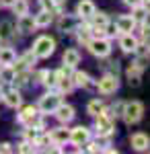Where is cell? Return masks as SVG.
Returning a JSON list of instances; mask_svg holds the SVG:
<instances>
[{
	"instance_id": "2",
	"label": "cell",
	"mask_w": 150,
	"mask_h": 154,
	"mask_svg": "<svg viewBox=\"0 0 150 154\" xmlns=\"http://www.w3.org/2000/svg\"><path fill=\"white\" fill-rule=\"evenodd\" d=\"M31 51L35 54V58H37V60L49 58V56L56 51V41H54L52 37H47V35H41V37H37V39H35Z\"/></svg>"
},
{
	"instance_id": "13",
	"label": "cell",
	"mask_w": 150,
	"mask_h": 154,
	"mask_svg": "<svg viewBox=\"0 0 150 154\" xmlns=\"http://www.w3.org/2000/svg\"><path fill=\"white\" fill-rule=\"evenodd\" d=\"M56 86L60 88V93H72V88H74V82H72V78H70L68 74H64L62 68L56 70Z\"/></svg>"
},
{
	"instance_id": "38",
	"label": "cell",
	"mask_w": 150,
	"mask_h": 154,
	"mask_svg": "<svg viewBox=\"0 0 150 154\" xmlns=\"http://www.w3.org/2000/svg\"><path fill=\"white\" fill-rule=\"evenodd\" d=\"M123 4H127V6H138V4H142V0H123Z\"/></svg>"
},
{
	"instance_id": "30",
	"label": "cell",
	"mask_w": 150,
	"mask_h": 154,
	"mask_svg": "<svg viewBox=\"0 0 150 154\" xmlns=\"http://www.w3.org/2000/svg\"><path fill=\"white\" fill-rule=\"evenodd\" d=\"M39 134H41V130H37L35 125H27V130H25V140L31 142V144H35L37 138H39Z\"/></svg>"
},
{
	"instance_id": "23",
	"label": "cell",
	"mask_w": 150,
	"mask_h": 154,
	"mask_svg": "<svg viewBox=\"0 0 150 154\" xmlns=\"http://www.w3.org/2000/svg\"><path fill=\"white\" fill-rule=\"evenodd\" d=\"M17 60V54L12 48H0V66H12Z\"/></svg>"
},
{
	"instance_id": "14",
	"label": "cell",
	"mask_w": 150,
	"mask_h": 154,
	"mask_svg": "<svg viewBox=\"0 0 150 154\" xmlns=\"http://www.w3.org/2000/svg\"><path fill=\"white\" fill-rule=\"evenodd\" d=\"M140 45V41L132 33H121V39H119V48L123 49L126 54H134L136 48Z\"/></svg>"
},
{
	"instance_id": "42",
	"label": "cell",
	"mask_w": 150,
	"mask_h": 154,
	"mask_svg": "<svg viewBox=\"0 0 150 154\" xmlns=\"http://www.w3.org/2000/svg\"><path fill=\"white\" fill-rule=\"evenodd\" d=\"M0 99H2V88H0Z\"/></svg>"
},
{
	"instance_id": "29",
	"label": "cell",
	"mask_w": 150,
	"mask_h": 154,
	"mask_svg": "<svg viewBox=\"0 0 150 154\" xmlns=\"http://www.w3.org/2000/svg\"><path fill=\"white\" fill-rule=\"evenodd\" d=\"M76 35H78V41L86 45V43H89V41H91V39H92L91 27H78V29H76Z\"/></svg>"
},
{
	"instance_id": "22",
	"label": "cell",
	"mask_w": 150,
	"mask_h": 154,
	"mask_svg": "<svg viewBox=\"0 0 150 154\" xmlns=\"http://www.w3.org/2000/svg\"><path fill=\"white\" fill-rule=\"evenodd\" d=\"M62 62H64V66L76 68V64H80V54L76 49H66L64 56H62Z\"/></svg>"
},
{
	"instance_id": "36",
	"label": "cell",
	"mask_w": 150,
	"mask_h": 154,
	"mask_svg": "<svg viewBox=\"0 0 150 154\" xmlns=\"http://www.w3.org/2000/svg\"><path fill=\"white\" fill-rule=\"evenodd\" d=\"M21 58H23L25 62L29 64V68H31V66H33L35 62H37V58H35V54H33V51H31V49H27V51H25V54H23V56H21Z\"/></svg>"
},
{
	"instance_id": "28",
	"label": "cell",
	"mask_w": 150,
	"mask_h": 154,
	"mask_svg": "<svg viewBox=\"0 0 150 154\" xmlns=\"http://www.w3.org/2000/svg\"><path fill=\"white\" fill-rule=\"evenodd\" d=\"M58 27H60V31H62V33L72 31V29H74V19H72V17H66V14H62V17H60V21H58Z\"/></svg>"
},
{
	"instance_id": "25",
	"label": "cell",
	"mask_w": 150,
	"mask_h": 154,
	"mask_svg": "<svg viewBox=\"0 0 150 154\" xmlns=\"http://www.w3.org/2000/svg\"><path fill=\"white\" fill-rule=\"evenodd\" d=\"M14 78L12 66H0V84H11Z\"/></svg>"
},
{
	"instance_id": "12",
	"label": "cell",
	"mask_w": 150,
	"mask_h": 154,
	"mask_svg": "<svg viewBox=\"0 0 150 154\" xmlns=\"http://www.w3.org/2000/svg\"><path fill=\"white\" fill-rule=\"evenodd\" d=\"M17 37V25L12 21H0V41H12Z\"/></svg>"
},
{
	"instance_id": "11",
	"label": "cell",
	"mask_w": 150,
	"mask_h": 154,
	"mask_svg": "<svg viewBox=\"0 0 150 154\" xmlns=\"http://www.w3.org/2000/svg\"><path fill=\"white\" fill-rule=\"evenodd\" d=\"M56 117H58V121H62V123H70L72 119H74V107L72 105H64V103H60L58 107H56Z\"/></svg>"
},
{
	"instance_id": "16",
	"label": "cell",
	"mask_w": 150,
	"mask_h": 154,
	"mask_svg": "<svg viewBox=\"0 0 150 154\" xmlns=\"http://www.w3.org/2000/svg\"><path fill=\"white\" fill-rule=\"evenodd\" d=\"M17 29L21 31V33H33L35 29V21H33V17L27 12V14H23V17H19V21H17Z\"/></svg>"
},
{
	"instance_id": "9",
	"label": "cell",
	"mask_w": 150,
	"mask_h": 154,
	"mask_svg": "<svg viewBox=\"0 0 150 154\" xmlns=\"http://www.w3.org/2000/svg\"><path fill=\"white\" fill-rule=\"evenodd\" d=\"M130 144H132L134 150L146 152V150L150 148V138H148V134H144V131H136V134L130 136Z\"/></svg>"
},
{
	"instance_id": "3",
	"label": "cell",
	"mask_w": 150,
	"mask_h": 154,
	"mask_svg": "<svg viewBox=\"0 0 150 154\" xmlns=\"http://www.w3.org/2000/svg\"><path fill=\"white\" fill-rule=\"evenodd\" d=\"M95 119H97L95 125H97V134H99V136H109V138H111V136L115 134V119L109 115L107 109H103L101 113H97Z\"/></svg>"
},
{
	"instance_id": "19",
	"label": "cell",
	"mask_w": 150,
	"mask_h": 154,
	"mask_svg": "<svg viewBox=\"0 0 150 154\" xmlns=\"http://www.w3.org/2000/svg\"><path fill=\"white\" fill-rule=\"evenodd\" d=\"M49 136H52L54 144H58V146L70 142V130H68V128H54Z\"/></svg>"
},
{
	"instance_id": "10",
	"label": "cell",
	"mask_w": 150,
	"mask_h": 154,
	"mask_svg": "<svg viewBox=\"0 0 150 154\" xmlns=\"http://www.w3.org/2000/svg\"><path fill=\"white\" fill-rule=\"evenodd\" d=\"M136 21H134V17L132 14H121V17H117L115 21V31L117 33H132L134 29H136Z\"/></svg>"
},
{
	"instance_id": "37",
	"label": "cell",
	"mask_w": 150,
	"mask_h": 154,
	"mask_svg": "<svg viewBox=\"0 0 150 154\" xmlns=\"http://www.w3.org/2000/svg\"><path fill=\"white\" fill-rule=\"evenodd\" d=\"M86 150H89V152H101V146L97 142H91V140H89V142H86Z\"/></svg>"
},
{
	"instance_id": "34",
	"label": "cell",
	"mask_w": 150,
	"mask_h": 154,
	"mask_svg": "<svg viewBox=\"0 0 150 154\" xmlns=\"http://www.w3.org/2000/svg\"><path fill=\"white\" fill-rule=\"evenodd\" d=\"M17 150L23 152V154H29V152H33V150H35V144H31V142L25 140V142H21L19 146H17Z\"/></svg>"
},
{
	"instance_id": "35",
	"label": "cell",
	"mask_w": 150,
	"mask_h": 154,
	"mask_svg": "<svg viewBox=\"0 0 150 154\" xmlns=\"http://www.w3.org/2000/svg\"><path fill=\"white\" fill-rule=\"evenodd\" d=\"M142 41H144V45L150 49V25H142Z\"/></svg>"
},
{
	"instance_id": "39",
	"label": "cell",
	"mask_w": 150,
	"mask_h": 154,
	"mask_svg": "<svg viewBox=\"0 0 150 154\" xmlns=\"http://www.w3.org/2000/svg\"><path fill=\"white\" fill-rule=\"evenodd\" d=\"M12 148H11V144L8 142H4V144H0V152H11Z\"/></svg>"
},
{
	"instance_id": "41",
	"label": "cell",
	"mask_w": 150,
	"mask_h": 154,
	"mask_svg": "<svg viewBox=\"0 0 150 154\" xmlns=\"http://www.w3.org/2000/svg\"><path fill=\"white\" fill-rule=\"evenodd\" d=\"M54 2H56V4L60 6V4H62V2H66V0H54Z\"/></svg>"
},
{
	"instance_id": "6",
	"label": "cell",
	"mask_w": 150,
	"mask_h": 154,
	"mask_svg": "<svg viewBox=\"0 0 150 154\" xmlns=\"http://www.w3.org/2000/svg\"><path fill=\"white\" fill-rule=\"evenodd\" d=\"M117 86H119V78H117V74H105L103 78L97 82V91L101 93V95H113L117 91Z\"/></svg>"
},
{
	"instance_id": "1",
	"label": "cell",
	"mask_w": 150,
	"mask_h": 154,
	"mask_svg": "<svg viewBox=\"0 0 150 154\" xmlns=\"http://www.w3.org/2000/svg\"><path fill=\"white\" fill-rule=\"evenodd\" d=\"M121 117H123V121H126L127 125L138 123L140 119L144 117V105L140 101H127V103H123V107H121Z\"/></svg>"
},
{
	"instance_id": "8",
	"label": "cell",
	"mask_w": 150,
	"mask_h": 154,
	"mask_svg": "<svg viewBox=\"0 0 150 154\" xmlns=\"http://www.w3.org/2000/svg\"><path fill=\"white\" fill-rule=\"evenodd\" d=\"M91 140V130L84 128V125H78L74 130H70V142L74 146H84V144Z\"/></svg>"
},
{
	"instance_id": "32",
	"label": "cell",
	"mask_w": 150,
	"mask_h": 154,
	"mask_svg": "<svg viewBox=\"0 0 150 154\" xmlns=\"http://www.w3.org/2000/svg\"><path fill=\"white\" fill-rule=\"evenodd\" d=\"M39 4H41V11H47V12H52V14L58 12V8H60L54 0H39Z\"/></svg>"
},
{
	"instance_id": "33",
	"label": "cell",
	"mask_w": 150,
	"mask_h": 154,
	"mask_svg": "<svg viewBox=\"0 0 150 154\" xmlns=\"http://www.w3.org/2000/svg\"><path fill=\"white\" fill-rule=\"evenodd\" d=\"M127 84H130L132 88H138L140 84H142V74H136V72L127 74Z\"/></svg>"
},
{
	"instance_id": "4",
	"label": "cell",
	"mask_w": 150,
	"mask_h": 154,
	"mask_svg": "<svg viewBox=\"0 0 150 154\" xmlns=\"http://www.w3.org/2000/svg\"><path fill=\"white\" fill-rule=\"evenodd\" d=\"M86 48H89V51H91L92 56L107 58L111 54V41H109V37H92L91 41L86 43Z\"/></svg>"
},
{
	"instance_id": "17",
	"label": "cell",
	"mask_w": 150,
	"mask_h": 154,
	"mask_svg": "<svg viewBox=\"0 0 150 154\" xmlns=\"http://www.w3.org/2000/svg\"><path fill=\"white\" fill-rule=\"evenodd\" d=\"M95 11H97V6H95L92 0H80L78 6H76V14H78L80 19H91V14Z\"/></svg>"
},
{
	"instance_id": "18",
	"label": "cell",
	"mask_w": 150,
	"mask_h": 154,
	"mask_svg": "<svg viewBox=\"0 0 150 154\" xmlns=\"http://www.w3.org/2000/svg\"><path fill=\"white\" fill-rule=\"evenodd\" d=\"M56 72L54 70H39L37 72V80L43 84V86H47V88H54L56 86Z\"/></svg>"
},
{
	"instance_id": "5",
	"label": "cell",
	"mask_w": 150,
	"mask_h": 154,
	"mask_svg": "<svg viewBox=\"0 0 150 154\" xmlns=\"http://www.w3.org/2000/svg\"><path fill=\"white\" fill-rule=\"evenodd\" d=\"M60 103H62V95H60V93H45V95L39 99L37 109H39L41 113H54Z\"/></svg>"
},
{
	"instance_id": "7",
	"label": "cell",
	"mask_w": 150,
	"mask_h": 154,
	"mask_svg": "<svg viewBox=\"0 0 150 154\" xmlns=\"http://www.w3.org/2000/svg\"><path fill=\"white\" fill-rule=\"evenodd\" d=\"M19 121L25 123V125H35V128H37V123L41 121V119H39V109L33 107V105L23 107L21 113H19Z\"/></svg>"
},
{
	"instance_id": "20",
	"label": "cell",
	"mask_w": 150,
	"mask_h": 154,
	"mask_svg": "<svg viewBox=\"0 0 150 154\" xmlns=\"http://www.w3.org/2000/svg\"><path fill=\"white\" fill-rule=\"evenodd\" d=\"M70 78H72L74 86H82V88H91L92 86V80H91V76H89L86 72H72Z\"/></svg>"
},
{
	"instance_id": "31",
	"label": "cell",
	"mask_w": 150,
	"mask_h": 154,
	"mask_svg": "<svg viewBox=\"0 0 150 154\" xmlns=\"http://www.w3.org/2000/svg\"><path fill=\"white\" fill-rule=\"evenodd\" d=\"M132 11H134V12H132V17H134V21H136V23H138V21H146V17H148V11H146L142 4L134 6Z\"/></svg>"
},
{
	"instance_id": "24",
	"label": "cell",
	"mask_w": 150,
	"mask_h": 154,
	"mask_svg": "<svg viewBox=\"0 0 150 154\" xmlns=\"http://www.w3.org/2000/svg\"><path fill=\"white\" fill-rule=\"evenodd\" d=\"M105 109V105H103V101L101 99H91L89 101V105H86V113L91 115V117H95L97 113H101Z\"/></svg>"
},
{
	"instance_id": "21",
	"label": "cell",
	"mask_w": 150,
	"mask_h": 154,
	"mask_svg": "<svg viewBox=\"0 0 150 154\" xmlns=\"http://www.w3.org/2000/svg\"><path fill=\"white\" fill-rule=\"evenodd\" d=\"M91 27L92 29H107L109 27V17L105 12H92L91 14Z\"/></svg>"
},
{
	"instance_id": "27",
	"label": "cell",
	"mask_w": 150,
	"mask_h": 154,
	"mask_svg": "<svg viewBox=\"0 0 150 154\" xmlns=\"http://www.w3.org/2000/svg\"><path fill=\"white\" fill-rule=\"evenodd\" d=\"M11 8L17 17H23V14L29 12V2H27V0H14V4H12Z\"/></svg>"
},
{
	"instance_id": "15",
	"label": "cell",
	"mask_w": 150,
	"mask_h": 154,
	"mask_svg": "<svg viewBox=\"0 0 150 154\" xmlns=\"http://www.w3.org/2000/svg\"><path fill=\"white\" fill-rule=\"evenodd\" d=\"M2 99H4V103L11 107V109H17V107H21V103H23L19 88H11V91H6V93H2Z\"/></svg>"
},
{
	"instance_id": "40",
	"label": "cell",
	"mask_w": 150,
	"mask_h": 154,
	"mask_svg": "<svg viewBox=\"0 0 150 154\" xmlns=\"http://www.w3.org/2000/svg\"><path fill=\"white\" fill-rule=\"evenodd\" d=\"M12 4H14V0H0V6H8L11 8Z\"/></svg>"
},
{
	"instance_id": "26",
	"label": "cell",
	"mask_w": 150,
	"mask_h": 154,
	"mask_svg": "<svg viewBox=\"0 0 150 154\" xmlns=\"http://www.w3.org/2000/svg\"><path fill=\"white\" fill-rule=\"evenodd\" d=\"M33 21H35V27H47V25L52 23V12L41 11L39 14H35V17H33Z\"/></svg>"
}]
</instances>
